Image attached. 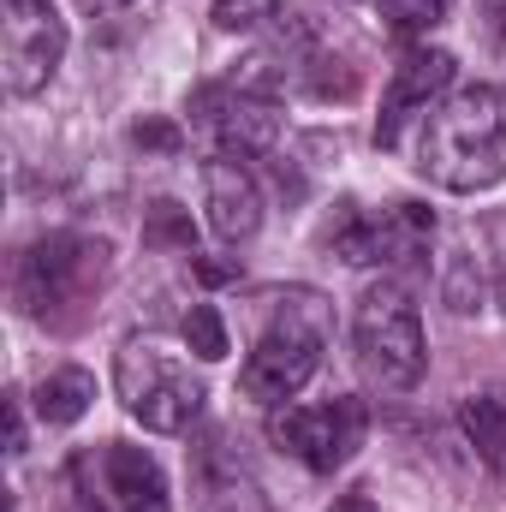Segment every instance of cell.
<instances>
[{
	"label": "cell",
	"mask_w": 506,
	"mask_h": 512,
	"mask_svg": "<svg viewBox=\"0 0 506 512\" xmlns=\"http://www.w3.org/2000/svg\"><path fill=\"white\" fill-rule=\"evenodd\" d=\"M417 167L447 191H489L506 173V102L495 84L453 90L435 114L423 108Z\"/></svg>",
	"instance_id": "obj_1"
},
{
	"label": "cell",
	"mask_w": 506,
	"mask_h": 512,
	"mask_svg": "<svg viewBox=\"0 0 506 512\" xmlns=\"http://www.w3.org/2000/svg\"><path fill=\"white\" fill-rule=\"evenodd\" d=\"M322 340H328V310L316 292H292L280 322L256 340V352L245 358V376L239 387L262 399V405H280L292 399L298 387L316 376V358H322Z\"/></svg>",
	"instance_id": "obj_2"
},
{
	"label": "cell",
	"mask_w": 506,
	"mask_h": 512,
	"mask_svg": "<svg viewBox=\"0 0 506 512\" xmlns=\"http://www.w3.org/2000/svg\"><path fill=\"white\" fill-rule=\"evenodd\" d=\"M352 334H358V364H364L370 382H381V387H417L423 382V364H429L423 322H417V304L399 286L381 280V286H370L358 298Z\"/></svg>",
	"instance_id": "obj_3"
},
{
	"label": "cell",
	"mask_w": 506,
	"mask_h": 512,
	"mask_svg": "<svg viewBox=\"0 0 506 512\" xmlns=\"http://www.w3.org/2000/svg\"><path fill=\"white\" fill-rule=\"evenodd\" d=\"M102 280H108V245H90V239H78V233H54V239H42L36 251L24 256V268H18V298H24V310L30 316H42V322H60V310L72 304H90L96 292H102Z\"/></svg>",
	"instance_id": "obj_4"
},
{
	"label": "cell",
	"mask_w": 506,
	"mask_h": 512,
	"mask_svg": "<svg viewBox=\"0 0 506 512\" xmlns=\"http://www.w3.org/2000/svg\"><path fill=\"white\" fill-rule=\"evenodd\" d=\"M114 387H120V399H126L131 417H137L143 429H155V435H179V429H191V417L203 411V387L191 382L161 346H149V340H131L126 352H120Z\"/></svg>",
	"instance_id": "obj_5"
},
{
	"label": "cell",
	"mask_w": 506,
	"mask_h": 512,
	"mask_svg": "<svg viewBox=\"0 0 506 512\" xmlns=\"http://www.w3.org/2000/svg\"><path fill=\"white\" fill-rule=\"evenodd\" d=\"M66 60V18L54 0H6L0 6V78L12 96H36Z\"/></svg>",
	"instance_id": "obj_6"
},
{
	"label": "cell",
	"mask_w": 506,
	"mask_h": 512,
	"mask_svg": "<svg viewBox=\"0 0 506 512\" xmlns=\"http://www.w3.org/2000/svg\"><path fill=\"white\" fill-rule=\"evenodd\" d=\"M364 399H334L322 411H304V405H286L268 417V441L292 459H304L310 471H340L358 447H364Z\"/></svg>",
	"instance_id": "obj_7"
},
{
	"label": "cell",
	"mask_w": 506,
	"mask_h": 512,
	"mask_svg": "<svg viewBox=\"0 0 506 512\" xmlns=\"http://www.w3.org/2000/svg\"><path fill=\"white\" fill-rule=\"evenodd\" d=\"M447 84H453V54H441V48L405 54L399 72H393V84H387V96H381V120H376V143L381 149H393L399 131H405V120H411L417 108H429Z\"/></svg>",
	"instance_id": "obj_8"
},
{
	"label": "cell",
	"mask_w": 506,
	"mask_h": 512,
	"mask_svg": "<svg viewBox=\"0 0 506 512\" xmlns=\"http://www.w3.org/2000/svg\"><path fill=\"white\" fill-rule=\"evenodd\" d=\"M102 495H108V512H167V477L143 447L108 441L102 447Z\"/></svg>",
	"instance_id": "obj_9"
},
{
	"label": "cell",
	"mask_w": 506,
	"mask_h": 512,
	"mask_svg": "<svg viewBox=\"0 0 506 512\" xmlns=\"http://www.w3.org/2000/svg\"><path fill=\"white\" fill-rule=\"evenodd\" d=\"M203 197H209V227L221 239H251L262 227V191L239 161H209L203 167Z\"/></svg>",
	"instance_id": "obj_10"
},
{
	"label": "cell",
	"mask_w": 506,
	"mask_h": 512,
	"mask_svg": "<svg viewBox=\"0 0 506 512\" xmlns=\"http://www.w3.org/2000/svg\"><path fill=\"white\" fill-rule=\"evenodd\" d=\"M215 131H221V149L227 155H268L280 143V114L268 102H227V114H215Z\"/></svg>",
	"instance_id": "obj_11"
},
{
	"label": "cell",
	"mask_w": 506,
	"mask_h": 512,
	"mask_svg": "<svg viewBox=\"0 0 506 512\" xmlns=\"http://www.w3.org/2000/svg\"><path fill=\"white\" fill-rule=\"evenodd\" d=\"M90 399H96V376L78 370V364H66V370L42 376V387H36V417L54 423V429H66V423H78L90 411Z\"/></svg>",
	"instance_id": "obj_12"
},
{
	"label": "cell",
	"mask_w": 506,
	"mask_h": 512,
	"mask_svg": "<svg viewBox=\"0 0 506 512\" xmlns=\"http://www.w3.org/2000/svg\"><path fill=\"white\" fill-rule=\"evenodd\" d=\"M459 429H465V441L477 447V459H483L489 471H506V399L471 393V399L459 405Z\"/></svg>",
	"instance_id": "obj_13"
},
{
	"label": "cell",
	"mask_w": 506,
	"mask_h": 512,
	"mask_svg": "<svg viewBox=\"0 0 506 512\" xmlns=\"http://www.w3.org/2000/svg\"><path fill=\"white\" fill-rule=\"evenodd\" d=\"M143 245H149V251H191V245H197L191 209H179L173 197L149 203V209H143Z\"/></svg>",
	"instance_id": "obj_14"
},
{
	"label": "cell",
	"mask_w": 506,
	"mask_h": 512,
	"mask_svg": "<svg viewBox=\"0 0 506 512\" xmlns=\"http://www.w3.org/2000/svg\"><path fill=\"white\" fill-rule=\"evenodd\" d=\"M441 298H447V310H459V316H477V310H483V274H477L471 256H453V262H447Z\"/></svg>",
	"instance_id": "obj_15"
},
{
	"label": "cell",
	"mask_w": 506,
	"mask_h": 512,
	"mask_svg": "<svg viewBox=\"0 0 506 512\" xmlns=\"http://www.w3.org/2000/svg\"><path fill=\"white\" fill-rule=\"evenodd\" d=\"M185 346H191L203 364H221V358H227V322H221V310L197 304V310L185 316Z\"/></svg>",
	"instance_id": "obj_16"
},
{
	"label": "cell",
	"mask_w": 506,
	"mask_h": 512,
	"mask_svg": "<svg viewBox=\"0 0 506 512\" xmlns=\"http://www.w3.org/2000/svg\"><path fill=\"white\" fill-rule=\"evenodd\" d=\"M215 30H256V24H268V18H280V0H215Z\"/></svg>",
	"instance_id": "obj_17"
},
{
	"label": "cell",
	"mask_w": 506,
	"mask_h": 512,
	"mask_svg": "<svg viewBox=\"0 0 506 512\" xmlns=\"http://www.w3.org/2000/svg\"><path fill=\"white\" fill-rule=\"evenodd\" d=\"M381 18L393 30H435L447 18V0H381Z\"/></svg>",
	"instance_id": "obj_18"
},
{
	"label": "cell",
	"mask_w": 506,
	"mask_h": 512,
	"mask_svg": "<svg viewBox=\"0 0 506 512\" xmlns=\"http://www.w3.org/2000/svg\"><path fill=\"white\" fill-rule=\"evenodd\" d=\"M131 143H137V149H155V155H173V149L185 143V131L173 126V120H137V126H131Z\"/></svg>",
	"instance_id": "obj_19"
},
{
	"label": "cell",
	"mask_w": 506,
	"mask_h": 512,
	"mask_svg": "<svg viewBox=\"0 0 506 512\" xmlns=\"http://www.w3.org/2000/svg\"><path fill=\"white\" fill-rule=\"evenodd\" d=\"M191 274H197L203 286H227V280H239V262H215V256H197V262H191Z\"/></svg>",
	"instance_id": "obj_20"
},
{
	"label": "cell",
	"mask_w": 506,
	"mask_h": 512,
	"mask_svg": "<svg viewBox=\"0 0 506 512\" xmlns=\"http://www.w3.org/2000/svg\"><path fill=\"white\" fill-rule=\"evenodd\" d=\"M6 453H12V459L24 453V411H18V393L6 399Z\"/></svg>",
	"instance_id": "obj_21"
},
{
	"label": "cell",
	"mask_w": 506,
	"mask_h": 512,
	"mask_svg": "<svg viewBox=\"0 0 506 512\" xmlns=\"http://www.w3.org/2000/svg\"><path fill=\"white\" fill-rule=\"evenodd\" d=\"M328 512H376V501H370V495H340Z\"/></svg>",
	"instance_id": "obj_22"
}]
</instances>
